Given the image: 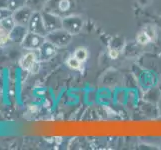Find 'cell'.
<instances>
[{
    "mask_svg": "<svg viewBox=\"0 0 161 150\" xmlns=\"http://www.w3.org/2000/svg\"><path fill=\"white\" fill-rule=\"evenodd\" d=\"M73 35L70 34L69 32L64 30L63 28L48 32L47 35L45 36V39L49 42H51L53 45H55L57 48L58 47H64L68 45L70 41L72 40Z\"/></svg>",
    "mask_w": 161,
    "mask_h": 150,
    "instance_id": "1",
    "label": "cell"
},
{
    "mask_svg": "<svg viewBox=\"0 0 161 150\" xmlns=\"http://www.w3.org/2000/svg\"><path fill=\"white\" fill-rule=\"evenodd\" d=\"M83 19L78 15H70L62 18V28L72 35H77L82 30Z\"/></svg>",
    "mask_w": 161,
    "mask_h": 150,
    "instance_id": "2",
    "label": "cell"
},
{
    "mask_svg": "<svg viewBox=\"0 0 161 150\" xmlns=\"http://www.w3.org/2000/svg\"><path fill=\"white\" fill-rule=\"evenodd\" d=\"M27 27H28V31L37 33V34H40L42 36H46L48 33L45 28V25H44L41 11H34L33 12Z\"/></svg>",
    "mask_w": 161,
    "mask_h": 150,
    "instance_id": "3",
    "label": "cell"
},
{
    "mask_svg": "<svg viewBox=\"0 0 161 150\" xmlns=\"http://www.w3.org/2000/svg\"><path fill=\"white\" fill-rule=\"evenodd\" d=\"M45 36H42L37 33L28 31V33L26 34L24 40L22 41L21 45L23 46L25 49L28 50H38L42 44L45 42Z\"/></svg>",
    "mask_w": 161,
    "mask_h": 150,
    "instance_id": "4",
    "label": "cell"
},
{
    "mask_svg": "<svg viewBox=\"0 0 161 150\" xmlns=\"http://www.w3.org/2000/svg\"><path fill=\"white\" fill-rule=\"evenodd\" d=\"M41 13L47 32H51L62 28V18L59 17L58 15L50 12H45V11H41Z\"/></svg>",
    "mask_w": 161,
    "mask_h": 150,
    "instance_id": "5",
    "label": "cell"
},
{
    "mask_svg": "<svg viewBox=\"0 0 161 150\" xmlns=\"http://www.w3.org/2000/svg\"><path fill=\"white\" fill-rule=\"evenodd\" d=\"M37 51V55H38V59L41 61H46L53 58L57 53V47L53 45L51 42H49L47 40H45L41 47L36 50Z\"/></svg>",
    "mask_w": 161,
    "mask_h": 150,
    "instance_id": "6",
    "label": "cell"
},
{
    "mask_svg": "<svg viewBox=\"0 0 161 150\" xmlns=\"http://www.w3.org/2000/svg\"><path fill=\"white\" fill-rule=\"evenodd\" d=\"M33 12H34V11L31 8H29L28 6H24L18 10L14 11L12 16L16 24L27 26L29 23V20L31 18Z\"/></svg>",
    "mask_w": 161,
    "mask_h": 150,
    "instance_id": "7",
    "label": "cell"
},
{
    "mask_svg": "<svg viewBox=\"0 0 161 150\" xmlns=\"http://www.w3.org/2000/svg\"><path fill=\"white\" fill-rule=\"evenodd\" d=\"M38 59V55L36 50H33V51L27 52L23 57L20 60V66L23 70H31L34 66L36 65Z\"/></svg>",
    "mask_w": 161,
    "mask_h": 150,
    "instance_id": "8",
    "label": "cell"
},
{
    "mask_svg": "<svg viewBox=\"0 0 161 150\" xmlns=\"http://www.w3.org/2000/svg\"><path fill=\"white\" fill-rule=\"evenodd\" d=\"M28 33V27L24 25H18L16 24L14 28L9 32L10 40L15 43L21 44L22 41L24 40L26 34Z\"/></svg>",
    "mask_w": 161,
    "mask_h": 150,
    "instance_id": "9",
    "label": "cell"
},
{
    "mask_svg": "<svg viewBox=\"0 0 161 150\" xmlns=\"http://www.w3.org/2000/svg\"><path fill=\"white\" fill-rule=\"evenodd\" d=\"M48 1L49 0H27L26 6L31 8L33 11H42Z\"/></svg>",
    "mask_w": 161,
    "mask_h": 150,
    "instance_id": "10",
    "label": "cell"
},
{
    "mask_svg": "<svg viewBox=\"0 0 161 150\" xmlns=\"http://www.w3.org/2000/svg\"><path fill=\"white\" fill-rule=\"evenodd\" d=\"M154 37V34L152 35L150 32H149V28L144 29L142 32H140L137 36V41L140 44H148L150 42Z\"/></svg>",
    "mask_w": 161,
    "mask_h": 150,
    "instance_id": "11",
    "label": "cell"
},
{
    "mask_svg": "<svg viewBox=\"0 0 161 150\" xmlns=\"http://www.w3.org/2000/svg\"><path fill=\"white\" fill-rule=\"evenodd\" d=\"M15 25H16V23H15L12 15L8 16V17L4 18V19H2L1 21H0V26H1L3 29L8 31V32H10L11 30H12L15 27Z\"/></svg>",
    "mask_w": 161,
    "mask_h": 150,
    "instance_id": "12",
    "label": "cell"
},
{
    "mask_svg": "<svg viewBox=\"0 0 161 150\" xmlns=\"http://www.w3.org/2000/svg\"><path fill=\"white\" fill-rule=\"evenodd\" d=\"M26 4H27V0H8V8L12 12L26 6Z\"/></svg>",
    "mask_w": 161,
    "mask_h": 150,
    "instance_id": "13",
    "label": "cell"
},
{
    "mask_svg": "<svg viewBox=\"0 0 161 150\" xmlns=\"http://www.w3.org/2000/svg\"><path fill=\"white\" fill-rule=\"evenodd\" d=\"M73 56H75L77 59L80 60L81 62L83 63L88 57V51H87V49L84 48V47H79V48L76 49V51H75Z\"/></svg>",
    "mask_w": 161,
    "mask_h": 150,
    "instance_id": "14",
    "label": "cell"
},
{
    "mask_svg": "<svg viewBox=\"0 0 161 150\" xmlns=\"http://www.w3.org/2000/svg\"><path fill=\"white\" fill-rule=\"evenodd\" d=\"M67 64L70 68L72 69H74V70H78L81 68V66H82V62L80 60L77 59L75 56H72L70 57L68 60H67Z\"/></svg>",
    "mask_w": 161,
    "mask_h": 150,
    "instance_id": "15",
    "label": "cell"
},
{
    "mask_svg": "<svg viewBox=\"0 0 161 150\" xmlns=\"http://www.w3.org/2000/svg\"><path fill=\"white\" fill-rule=\"evenodd\" d=\"M8 41H10L9 32L3 29L2 27L0 26V46H3L5 44H7Z\"/></svg>",
    "mask_w": 161,
    "mask_h": 150,
    "instance_id": "16",
    "label": "cell"
},
{
    "mask_svg": "<svg viewBox=\"0 0 161 150\" xmlns=\"http://www.w3.org/2000/svg\"><path fill=\"white\" fill-rule=\"evenodd\" d=\"M71 8L70 0H59L58 1V9L61 12H66Z\"/></svg>",
    "mask_w": 161,
    "mask_h": 150,
    "instance_id": "17",
    "label": "cell"
},
{
    "mask_svg": "<svg viewBox=\"0 0 161 150\" xmlns=\"http://www.w3.org/2000/svg\"><path fill=\"white\" fill-rule=\"evenodd\" d=\"M12 14H13V12L9 8H0V21L4 18L8 17V16H11Z\"/></svg>",
    "mask_w": 161,
    "mask_h": 150,
    "instance_id": "18",
    "label": "cell"
},
{
    "mask_svg": "<svg viewBox=\"0 0 161 150\" xmlns=\"http://www.w3.org/2000/svg\"><path fill=\"white\" fill-rule=\"evenodd\" d=\"M109 56L112 59H116L119 56V52L116 49H110L109 50Z\"/></svg>",
    "mask_w": 161,
    "mask_h": 150,
    "instance_id": "19",
    "label": "cell"
},
{
    "mask_svg": "<svg viewBox=\"0 0 161 150\" xmlns=\"http://www.w3.org/2000/svg\"><path fill=\"white\" fill-rule=\"evenodd\" d=\"M0 8H8V0H0Z\"/></svg>",
    "mask_w": 161,
    "mask_h": 150,
    "instance_id": "20",
    "label": "cell"
},
{
    "mask_svg": "<svg viewBox=\"0 0 161 150\" xmlns=\"http://www.w3.org/2000/svg\"><path fill=\"white\" fill-rule=\"evenodd\" d=\"M157 106H158V110H159V114L161 115V97L159 99V101L157 102Z\"/></svg>",
    "mask_w": 161,
    "mask_h": 150,
    "instance_id": "21",
    "label": "cell"
},
{
    "mask_svg": "<svg viewBox=\"0 0 161 150\" xmlns=\"http://www.w3.org/2000/svg\"><path fill=\"white\" fill-rule=\"evenodd\" d=\"M159 90L161 92V78H160V81H159Z\"/></svg>",
    "mask_w": 161,
    "mask_h": 150,
    "instance_id": "22",
    "label": "cell"
}]
</instances>
